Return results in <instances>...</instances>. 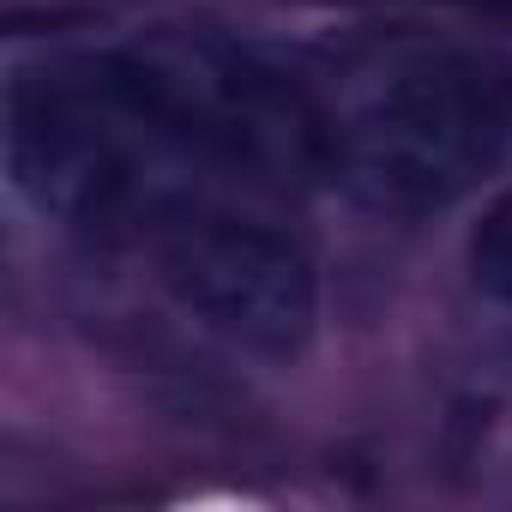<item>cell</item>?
<instances>
[{"label": "cell", "mask_w": 512, "mask_h": 512, "mask_svg": "<svg viewBox=\"0 0 512 512\" xmlns=\"http://www.w3.org/2000/svg\"><path fill=\"white\" fill-rule=\"evenodd\" d=\"M109 85L157 145L205 157L253 187L332 175V121L296 73L205 25H157L103 55Z\"/></svg>", "instance_id": "obj_1"}, {"label": "cell", "mask_w": 512, "mask_h": 512, "mask_svg": "<svg viewBox=\"0 0 512 512\" xmlns=\"http://www.w3.org/2000/svg\"><path fill=\"white\" fill-rule=\"evenodd\" d=\"M332 121V181L368 211L434 217L512 151V79L452 49H404L362 67Z\"/></svg>", "instance_id": "obj_2"}, {"label": "cell", "mask_w": 512, "mask_h": 512, "mask_svg": "<svg viewBox=\"0 0 512 512\" xmlns=\"http://www.w3.org/2000/svg\"><path fill=\"white\" fill-rule=\"evenodd\" d=\"M145 223L157 284L193 326L266 362L308 350L320 326V272L296 235L223 205H157Z\"/></svg>", "instance_id": "obj_3"}, {"label": "cell", "mask_w": 512, "mask_h": 512, "mask_svg": "<svg viewBox=\"0 0 512 512\" xmlns=\"http://www.w3.org/2000/svg\"><path fill=\"white\" fill-rule=\"evenodd\" d=\"M13 193L67 229H115L139 205V145H157L121 103L103 61L19 67L0 109Z\"/></svg>", "instance_id": "obj_4"}, {"label": "cell", "mask_w": 512, "mask_h": 512, "mask_svg": "<svg viewBox=\"0 0 512 512\" xmlns=\"http://www.w3.org/2000/svg\"><path fill=\"white\" fill-rule=\"evenodd\" d=\"M464 266H470V284L512 308V193H500L476 223H470V241H464Z\"/></svg>", "instance_id": "obj_5"}]
</instances>
